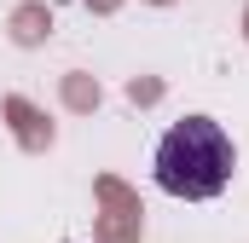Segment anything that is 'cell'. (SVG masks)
Segmentation results:
<instances>
[{
  "label": "cell",
  "instance_id": "1",
  "mask_svg": "<svg viewBox=\"0 0 249 243\" xmlns=\"http://www.w3.org/2000/svg\"><path fill=\"white\" fill-rule=\"evenodd\" d=\"M157 185L168 197H186V203H203V197H220L232 168H238V151H232V133L209 116H186L174 122L162 139H157Z\"/></svg>",
  "mask_w": 249,
  "mask_h": 243
}]
</instances>
